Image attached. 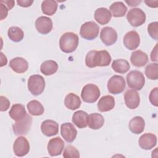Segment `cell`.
<instances>
[{
  "label": "cell",
  "mask_w": 158,
  "mask_h": 158,
  "mask_svg": "<svg viewBox=\"0 0 158 158\" xmlns=\"http://www.w3.org/2000/svg\"><path fill=\"white\" fill-rule=\"evenodd\" d=\"M88 115L83 110H78L74 112L72 116V122L79 128H83L87 127V119Z\"/></svg>",
  "instance_id": "25"
},
{
  "label": "cell",
  "mask_w": 158,
  "mask_h": 158,
  "mask_svg": "<svg viewBox=\"0 0 158 158\" xmlns=\"http://www.w3.org/2000/svg\"><path fill=\"white\" fill-rule=\"evenodd\" d=\"M99 27L93 21L84 23L80 28V34L81 36L87 40H93L99 35Z\"/></svg>",
  "instance_id": "6"
},
{
  "label": "cell",
  "mask_w": 158,
  "mask_h": 158,
  "mask_svg": "<svg viewBox=\"0 0 158 158\" xmlns=\"http://www.w3.org/2000/svg\"><path fill=\"white\" fill-rule=\"evenodd\" d=\"M45 88L44 78L40 75H31L28 80V88L34 96L41 94Z\"/></svg>",
  "instance_id": "3"
},
{
  "label": "cell",
  "mask_w": 158,
  "mask_h": 158,
  "mask_svg": "<svg viewBox=\"0 0 158 158\" xmlns=\"http://www.w3.org/2000/svg\"><path fill=\"white\" fill-rule=\"evenodd\" d=\"M125 2L128 4L129 6L133 7L138 6V4L141 2V1H125Z\"/></svg>",
  "instance_id": "44"
},
{
  "label": "cell",
  "mask_w": 158,
  "mask_h": 158,
  "mask_svg": "<svg viewBox=\"0 0 158 158\" xmlns=\"http://www.w3.org/2000/svg\"><path fill=\"white\" fill-rule=\"evenodd\" d=\"M148 31L151 38L155 40L158 39V22H153L148 26Z\"/></svg>",
  "instance_id": "36"
},
{
  "label": "cell",
  "mask_w": 158,
  "mask_h": 158,
  "mask_svg": "<svg viewBox=\"0 0 158 158\" xmlns=\"http://www.w3.org/2000/svg\"><path fill=\"white\" fill-rule=\"evenodd\" d=\"M111 17L110 12L105 7H99L94 12V19L101 25H106L109 23Z\"/></svg>",
  "instance_id": "22"
},
{
  "label": "cell",
  "mask_w": 158,
  "mask_h": 158,
  "mask_svg": "<svg viewBox=\"0 0 158 158\" xmlns=\"http://www.w3.org/2000/svg\"><path fill=\"white\" fill-rule=\"evenodd\" d=\"M78 36L74 33L67 32L63 34L59 40L60 50L65 53L73 52L78 44Z\"/></svg>",
  "instance_id": "2"
},
{
  "label": "cell",
  "mask_w": 158,
  "mask_h": 158,
  "mask_svg": "<svg viewBox=\"0 0 158 158\" xmlns=\"http://www.w3.org/2000/svg\"><path fill=\"white\" fill-rule=\"evenodd\" d=\"M81 104V102L79 96L72 93L68 94L64 99V104L65 107L72 110L78 109L80 107Z\"/></svg>",
  "instance_id": "27"
},
{
  "label": "cell",
  "mask_w": 158,
  "mask_h": 158,
  "mask_svg": "<svg viewBox=\"0 0 158 158\" xmlns=\"http://www.w3.org/2000/svg\"><path fill=\"white\" fill-rule=\"evenodd\" d=\"M157 143V137L151 133H146L139 137V145L144 150H149L153 148Z\"/></svg>",
  "instance_id": "17"
},
{
  "label": "cell",
  "mask_w": 158,
  "mask_h": 158,
  "mask_svg": "<svg viewBox=\"0 0 158 158\" xmlns=\"http://www.w3.org/2000/svg\"><path fill=\"white\" fill-rule=\"evenodd\" d=\"M27 114L25 106L21 104H14L11 107L9 112L10 118L15 121H17L23 118Z\"/></svg>",
  "instance_id": "26"
},
{
  "label": "cell",
  "mask_w": 158,
  "mask_h": 158,
  "mask_svg": "<svg viewBox=\"0 0 158 158\" xmlns=\"http://www.w3.org/2000/svg\"><path fill=\"white\" fill-rule=\"evenodd\" d=\"M128 87L135 90H141L144 85L145 78L143 74L138 70H132L127 75Z\"/></svg>",
  "instance_id": "4"
},
{
  "label": "cell",
  "mask_w": 158,
  "mask_h": 158,
  "mask_svg": "<svg viewBox=\"0 0 158 158\" xmlns=\"http://www.w3.org/2000/svg\"><path fill=\"white\" fill-rule=\"evenodd\" d=\"M145 75L150 80H156L158 78V64L151 63L145 68Z\"/></svg>",
  "instance_id": "34"
},
{
  "label": "cell",
  "mask_w": 158,
  "mask_h": 158,
  "mask_svg": "<svg viewBox=\"0 0 158 158\" xmlns=\"http://www.w3.org/2000/svg\"><path fill=\"white\" fill-rule=\"evenodd\" d=\"M109 9L112 12V15L115 17H123L127 11V6L121 1L112 3L110 6Z\"/></svg>",
  "instance_id": "29"
},
{
  "label": "cell",
  "mask_w": 158,
  "mask_h": 158,
  "mask_svg": "<svg viewBox=\"0 0 158 158\" xmlns=\"http://www.w3.org/2000/svg\"><path fill=\"white\" fill-rule=\"evenodd\" d=\"M7 35L10 40L14 42H19L22 41L24 36L23 30L18 27H11L9 28Z\"/></svg>",
  "instance_id": "33"
},
{
  "label": "cell",
  "mask_w": 158,
  "mask_h": 158,
  "mask_svg": "<svg viewBox=\"0 0 158 158\" xmlns=\"http://www.w3.org/2000/svg\"><path fill=\"white\" fill-rule=\"evenodd\" d=\"M115 106V99L110 95L102 96L98 103V108L99 111L101 112H107L114 109Z\"/></svg>",
  "instance_id": "21"
},
{
  "label": "cell",
  "mask_w": 158,
  "mask_h": 158,
  "mask_svg": "<svg viewBox=\"0 0 158 158\" xmlns=\"http://www.w3.org/2000/svg\"><path fill=\"white\" fill-rule=\"evenodd\" d=\"M63 157L65 158H78L80 157V153L78 149L72 145L67 146L64 151Z\"/></svg>",
  "instance_id": "35"
},
{
  "label": "cell",
  "mask_w": 158,
  "mask_h": 158,
  "mask_svg": "<svg viewBox=\"0 0 158 158\" xmlns=\"http://www.w3.org/2000/svg\"><path fill=\"white\" fill-rule=\"evenodd\" d=\"M157 44H156L151 53V60L153 62H157Z\"/></svg>",
  "instance_id": "41"
},
{
  "label": "cell",
  "mask_w": 158,
  "mask_h": 158,
  "mask_svg": "<svg viewBox=\"0 0 158 158\" xmlns=\"http://www.w3.org/2000/svg\"><path fill=\"white\" fill-rule=\"evenodd\" d=\"M13 150L15 156L18 157L24 156L30 151V143L25 137L19 136L14 141Z\"/></svg>",
  "instance_id": "10"
},
{
  "label": "cell",
  "mask_w": 158,
  "mask_h": 158,
  "mask_svg": "<svg viewBox=\"0 0 158 158\" xmlns=\"http://www.w3.org/2000/svg\"><path fill=\"white\" fill-rule=\"evenodd\" d=\"M112 69L118 73H125L130 68L128 62L125 59H119L114 60L112 64Z\"/></svg>",
  "instance_id": "30"
},
{
  "label": "cell",
  "mask_w": 158,
  "mask_h": 158,
  "mask_svg": "<svg viewBox=\"0 0 158 158\" xmlns=\"http://www.w3.org/2000/svg\"><path fill=\"white\" fill-rule=\"evenodd\" d=\"M158 88H154L150 93L149 96V99L151 103L154 106L157 107L158 106Z\"/></svg>",
  "instance_id": "37"
},
{
  "label": "cell",
  "mask_w": 158,
  "mask_h": 158,
  "mask_svg": "<svg viewBox=\"0 0 158 158\" xmlns=\"http://www.w3.org/2000/svg\"><path fill=\"white\" fill-rule=\"evenodd\" d=\"M127 19L131 26L137 27L144 23L146 21V14L139 8H133L130 9L127 13Z\"/></svg>",
  "instance_id": "8"
},
{
  "label": "cell",
  "mask_w": 158,
  "mask_h": 158,
  "mask_svg": "<svg viewBox=\"0 0 158 158\" xmlns=\"http://www.w3.org/2000/svg\"><path fill=\"white\" fill-rule=\"evenodd\" d=\"M32 124V117L27 115L20 120L16 121L12 125V129L15 135H25L30 130Z\"/></svg>",
  "instance_id": "7"
},
{
  "label": "cell",
  "mask_w": 158,
  "mask_h": 158,
  "mask_svg": "<svg viewBox=\"0 0 158 158\" xmlns=\"http://www.w3.org/2000/svg\"><path fill=\"white\" fill-rule=\"evenodd\" d=\"M29 113L34 116L41 115L44 113V109L41 102L36 100L30 101L27 105Z\"/></svg>",
  "instance_id": "31"
},
{
  "label": "cell",
  "mask_w": 158,
  "mask_h": 158,
  "mask_svg": "<svg viewBox=\"0 0 158 158\" xmlns=\"http://www.w3.org/2000/svg\"><path fill=\"white\" fill-rule=\"evenodd\" d=\"M130 61L135 67H143L148 62V56L146 53L141 50H136L131 53Z\"/></svg>",
  "instance_id": "20"
},
{
  "label": "cell",
  "mask_w": 158,
  "mask_h": 158,
  "mask_svg": "<svg viewBox=\"0 0 158 158\" xmlns=\"http://www.w3.org/2000/svg\"><path fill=\"white\" fill-rule=\"evenodd\" d=\"M111 56L106 50L90 51L86 56L85 64L89 68L108 66L111 62Z\"/></svg>",
  "instance_id": "1"
},
{
  "label": "cell",
  "mask_w": 158,
  "mask_h": 158,
  "mask_svg": "<svg viewBox=\"0 0 158 158\" xmlns=\"http://www.w3.org/2000/svg\"><path fill=\"white\" fill-rule=\"evenodd\" d=\"M47 148L50 156H59L62 153L64 148V142L60 137L52 138L49 141Z\"/></svg>",
  "instance_id": "13"
},
{
  "label": "cell",
  "mask_w": 158,
  "mask_h": 158,
  "mask_svg": "<svg viewBox=\"0 0 158 158\" xmlns=\"http://www.w3.org/2000/svg\"><path fill=\"white\" fill-rule=\"evenodd\" d=\"M1 67L6 65L7 62V60L6 56H4L2 52H1Z\"/></svg>",
  "instance_id": "45"
},
{
  "label": "cell",
  "mask_w": 158,
  "mask_h": 158,
  "mask_svg": "<svg viewBox=\"0 0 158 158\" xmlns=\"http://www.w3.org/2000/svg\"><path fill=\"white\" fill-rule=\"evenodd\" d=\"M0 2L4 4L9 10L12 9L15 4L14 1H1Z\"/></svg>",
  "instance_id": "42"
},
{
  "label": "cell",
  "mask_w": 158,
  "mask_h": 158,
  "mask_svg": "<svg viewBox=\"0 0 158 158\" xmlns=\"http://www.w3.org/2000/svg\"><path fill=\"white\" fill-rule=\"evenodd\" d=\"M0 101H1V106H0V110L1 111H6L7 110L10 106V101L9 99L3 96H0Z\"/></svg>",
  "instance_id": "38"
},
{
  "label": "cell",
  "mask_w": 158,
  "mask_h": 158,
  "mask_svg": "<svg viewBox=\"0 0 158 158\" xmlns=\"http://www.w3.org/2000/svg\"><path fill=\"white\" fill-rule=\"evenodd\" d=\"M100 38L102 42L106 46L114 44L117 40V33L112 27H105L102 28L100 33Z\"/></svg>",
  "instance_id": "11"
},
{
  "label": "cell",
  "mask_w": 158,
  "mask_h": 158,
  "mask_svg": "<svg viewBox=\"0 0 158 158\" xmlns=\"http://www.w3.org/2000/svg\"><path fill=\"white\" fill-rule=\"evenodd\" d=\"M9 66L14 72L17 73H22L28 70V63L24 58L17 57L10 61Z\"/></svg>",
  "instance_id": "19"
},
{
  "label": "cell",
  "mask_w": 158,
  "mask_h": 158,
  "mask_svg": "<svg viewBox=\"0 0 158 158\" xmlns=\"http://www.w3.org/2000/svg\"><path fill=\"white\" fill-rule=\"evenodd\" d=\"M60 134L67 142L72 143L77 137V131L72 123L67 122L61 125Z\"/></svg>",
  "instance_id": "15"
},
{
  "label": "cell",
  "mask_w": 158,
  "mask_h": 158,
  "mask_svg": "<svg viewBox=\"0 0 158 158\" xmlns=\"http://www.w3.org/2000/svg\"><path fill=\"white\" fill-rule=\"evenodd\" d=\"M123 44L129 50L136 49L139 45L140 38L139 34L135 30L127 32L123 37Z\"/></svg>",
  "instance_id": "12"
},
{
  "label": "cell",
  "mask_w": 158,
  "mask_h": 158,
  "mask_svg": "<svg viewBox=\"0 0 158 158\" xmlns=\"http://www.w3.org/2000/svg\"><path fill=\"white\" fill-rule=\"evenodd\" d=\"M124 100L127 107L130 109H136L140 102L139 95L134 89H128L125 93Z\"/></svg>",
  "instance_id": "14"
},
{
  "label": "cell",
  "mask_w": 158,
  "mask_h": 158,
  "mask_svg": "<svg viewBox=\"0 0 158 158\" xmlns=\"http://www.w3.org/2000/svg\"><path fill=\"white\" fill-rule=\"evenodd\" d=\"M58 69L57 63L52 60H45L40 66V71L44 75L48 76L55 73Z\"/></svg>",
  "instance_id": "28"
},
{
  "label": "cell",
  "mask_w": 158,
  "mask_h": 158,
  "mask_svg": "<svg viewBox=\"0 0 158 158\" xmlns=\"http://www.w3.org/2000/svg\"><path fill=\"white\" fill-rule=\"evenodd\" d=\"M104 123L103 116L98 113H93L88 115L87 119V124L88 127L93 130H98L101 128Z\"/></svg>",
  "instance_id": "23"
},
{
  "label": "cell",
  "mask_w": 158,
  "mask_h": 158,
  "mask_svg": "<svg viewBox=\"0 0 158 158\" xmlns=\"http://www.w3.org/2000/svg\"><path fill=\"white\" fill-rule=\"evenodd\" d=\"M17 2L19 6L23 7H27L31 6V4L33 2V1H30V0H17Z\"/></svg>",
  "instance_id": "40"
},
{
  "label": "cell",
  "mask_w": 158,
  "mask_h": 158,
  "mask_svg": "<svg viewBox=\"0 0 158 158\" xmlns=\"http://www.w3.org/2000/svg\"><path fill=\"white\" fill-rule=\"evenodd\" d=\"M144 2L146 4V5L150 7H152V8H156L157 7L158 5V1L156 0V1H144Z\"/></svg>",
  "instance_id": "43"
},
{
  "label": "cell",
  "mask_w": 158,
  "mask_h": 158,
  "mask_svg": "<svg viewBox=\"0 0 158 158\" xmlns=\"http://www.w3.org/2000/svg\"><path fill=\"white\" fill-rule=\"evenodd\" d=\"M100 94L99 88L96 85L89 83L83 88L81 93V97L84 102L93 103L98 99Z\"/></svg>",
  "instance_id": "5"
},
{
  "label": "cell",
  "mask_w": 158,
  "mask_h": 158,
  "mask_svg": "<svg viewBox=\"0 0 158 158\" xmlns=\"http://www.w3.org/2000/svg\"><path fill=\"white\" fill-rule=\"evenodd\" d=\"M41 130L46 136L56 135L59 132V124L52 120H46L41 125Z\"/></svg>",
  "instance_id": "18"
},
{
  "label": "cell",
  "mask_w": 158,
  "mask_h": 158,
  "mask_svg": "<svg viewBox=\"0 0 158 158\" xmlns=\"http://www.w3.org/2000/svg\"><path fill=\"white\" fill-rule=\"evenodd\" d=\"M107 86L110 93L117 94L123 91L126 86V83L122 76L115 75L109 80Z\"/></svg>",
  "instance_id": "9"
},
{
  "label": "cell",
  "mask_w": 158,
  "mask_h": 158,
  "mask_svg": "<svg viewBox=\"0 0 158 158\" xmlns=\"http://www.w3.org/2000/svg\"><path fill=\"white\" fill-rule=\"evenodd\" d=\"M9 9L7 7L3 4L2 3L0 2V13H1V20H3L6 18L8 14Z\"/></svg>",
  "instance_id": "39"
},
{
  "label": "cell",
  "mask_w": 158,
  "mask_h": 158,
  "mask_svg": "<svg viewBox=\"0 0 158 158\" xmlns=\"http://www.w3.org/2000/svg\"><path fill=\"white\" fill-rule=\"evenodd\" d=\"M57 3L55 1L46 0L41 4V10L44 14L48 15H54L57 9Z\"/></svg>",
  "instance_id": "32"
},
{
  "label": "cell",
  "mask_w": 158,
  "mask_h": 158,
  "mask_svg": "<svg viewBox=\"0 0 158 158\" xmlns=\"http://www.w3.org/2000/svg\"><path fill=\"white\" fill-rule=\"evenodd\" d=\"M129 129L135 134H140L144 130L145 122L144 119L140 116H136L131 118L129 122Z\"/></svg>",
  "instance_id": "24"
},
{
  "label": "cell",
  "mask_w": 158,
  "mask_h": 158,
  "mask_svg": "<svg viewBox=\"0 0 158 158\" xmlns=\"http://www.w3.org/2000/svg\"><path fill=\"white\" fill-rule=\"evenodd\" d=\"M35 27L40 33L46 35L52 28V20L49 17L45 16L39 17L35 21Z\"/></svg>",
  "instance_id": "16"
}]
</instances>
